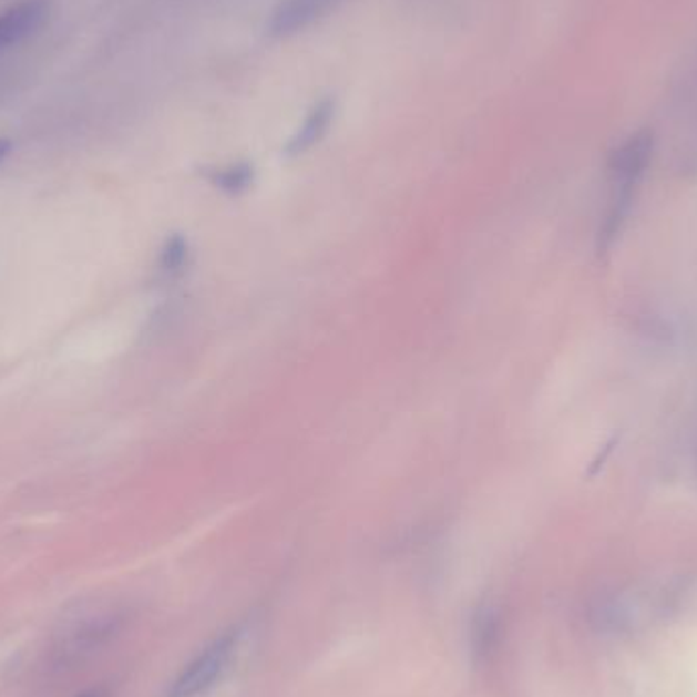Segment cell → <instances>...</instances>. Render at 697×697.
<instances>
[{"label":"cell","mask_w":697,"mask_h":697,"mask_svg":"<svg viewBox=\"0 0 697 697\" xmlns=\"http://www.w3.org/2000/svg\"><path fill=\"white\" fill-rule=\"evenodd\" d=\"M653 153V135L636 133L631 140L624 141L609 157V176L614 182V198L609 204L606 223L602 227V243L608 245L621 230L622 221L628 213L633 201L634 186L647 170L648 160Z\"/></svg>","instance_id":"6da1fadb"},{"label":"cell","mask_w":697,"mask_h":697,"mask_svg":"<svg viewBox=\"0 0 697 697\" xmlns=\"http://www.w3.org/2000/svg\"><path fill=\"white\" fill-rule=\"evenodd\" d=\"M239 647V631L230 628L213 638L194 659L180 672L170 687V697H198L213 689L228 672Z\"/></svg>","instance_id":"7a4b0ae2"},{"label":"cell","mask_w":697,"mask_h":697,"mask_svg":"<svg viewBox=\"0 0 697 697\" xmlns=\"http://www.w3.org/2000/svg\"><path fill=\"white\" fill-rule=\"evenodd\" d=\"M48 11L45 0H21L0 13V51L33 35L48 19Z\"/></svg>","instance_id":"3957f363"},{"label":"cell","mask_w":697,"mask_h":697,"mask_svg":"<svg viewBox=\"0 0 697 697\" xmlns=\"http://www.w3.org/2000/svg\"><path fill=\"white\" fill-rule=\"evenodd\" d=\"M500 636H502L500 612L490 604H483L475 609L470 624L471 655L478 665H485L494 657L495 648L500 645Z\"/></svg>","instance_id":"277c9868"},{"label":"cell","mask_w":697,"mask_h":697,"mask_svg":"<svg viewBox=\"0 0 697 697\" xmlns=\"http://www.w3.org/2000/svg\"><path fill=\"white\" fill-rule=\"evenodd\" d=\"M335 0H281L271 19V31L278 35L296 33L329 11Z\"/></svg>","instance_id":"5b68a950"},{"label":"cell","mask_w":697,"mask_h":697,"mask_svg":"<svg viewBox=\"0 0 697 697\" xmlns=\"http://www.w3.org/2000/svg\"><path fill=\"white\" fill-rule=\"evenodd\" d=\"M332 119V104L329 101L320 102L312 113L306 116L305 125L298 131V135L290 143V150L296 153L305 152L308 147H312L330 125Z\"/></svg>","instance_id":"8992f818"},{"label":"cell","mask_w":697,"mask_h":697,"mask_svg":"<svg viewBox=\"0 0 697 697\" xmlns=\"http://www.w3.org/2000/svg\"><path fill=\"white\" fill-rule=\"evenodd\" d=\"M249 180H252V170L247 165H230L228 170H223L218 174L216 182L225 191H239L249 184Z\"/></svg>","instance_id":"52a82bcc"},{"label":"cell","mask_w":697,"mask_h":697,"mask_svg":"<svg viewBox=\"0 0 697 697\" xmlns=\"http://www.w3.org/2000/svg\"><path fill=\"white\" fill-rule=\"evenodd\" d=\"M184 257H186V245H184V242L180 237L170 239L164 247V252H162V259H160L162 269L164 271H176L184 264Z\"/></svg>","instance_id":"ba28073f"},{"label":"cell","mask_w":697,"mask_h":697,"mask_svg":"<svg viewBox=\"0 0 697 697\" xmlns=\"http://www.w3.org/2000/svg\"><path fill=\"white\" fill-rule=\"evenodd\" d=\"M13 150V141L0 137V164L9 157V153Z\"/></svg>","instance_id":"9c48e42d"},{"label":"cell","mask_w":697,"mask_h":697,"mask_svg":"<svg viewBox=\"0 0 697 697\" xmlns=\"http://www.w3.org/2000/svg\"><path fill=\"white\" fill-rule=\"evenodd\" d=\"M78 697H106V691L102 687H94V689H89V691H84V694H80Z\"/></svg>","instance_id":"30bf717a"}]
</instances>
